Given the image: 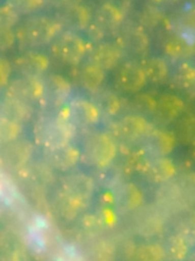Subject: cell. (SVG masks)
Instances as JSON below:
<instances>
[{"mask_svg": "<svg viewBox=\"0 0 195 261\" xmlns=\"http://www.w3.org/2000/svg\"><path fill=\"white\" fill-rule=\"evenodd\" d=\"M75 126L69 121L65 112L38 118L33 126L35 144L44 150L57 148L70 144L74 136Z\"/></svg>", "mask_w": 195, "mask_h": 261, "instance_id": "cell-1", "label": "cell"}, {"mask_svg": "<svg viewBox=\"0 0 195 261\" xmlns=\"http://www.w3.org/2000/svg\"><path fill=\"white\" fill-rule=\"evenodd\" d=\"M63 28L58 19L47 15H31L17 29V41L24 47H43L55 40Z\"/></svg>", "mask_w": 195, "mask_h": 261, "instance_id": "cell-2", "label": "cell"}, {"mask_svg": "<svg viewBox=\"0 0 195 261\" xmlns=\"http://www.w3.org/2000/svg\"><path fill=\"white\" fill-rule=\"evenodd\" d=\"M81 161L88 167L101 170L113 164L118 147L113 138L105 132L88 134L82 141Z\"/></svg>", "mask_w": 195, "mask_h": 261, "instance_id": "cell-3", "label": "cell"}, {"mask_svg": "<svg viewBox=\"0 0 195 261\" xmlns=\"http://www.w3.org/2000/svg\"><path fill=\"white\" fill-rule=\"evenodd\" d=\"M91 46L77 32L67 31L57 38L51 50L57 59L67 65L75 67L88 55Z\"/></svg>", "mask_w": 195, "mask_h": 261, "instance_id": "cell-4", "label": "cell"}, {"mask_svg": "<svg viewBox=\"0 0 195 261\" xmlns=\"http://www.w3.org/2000/svg\"><path fill=\"white\" fill-rule=\"evenodd\" d=\"M44 91L40 107L47 112L62 110L71 96L72 85L67 78L58 73H51L43 80Z\"/></svg>", "mask_w": 195, "mask_h": 261, "instance_id": "cell-5", "label": "cell"}, {"mask_svg": "<svg viewBox=\"0 0 195 261\" xmlns=\"http://www.w3.org/2000/svg\"><path fill=\"white\" fill-rule=\"evenodd\" d=\"M35 146L32 141L23 138L1 146L0 164L6 172L18 173L32 161Z\"/></svg>", "mask_w": 195, "mask_h": 261, "instance_id": "cell-6", "label": "cell"}, {"mask_svg": "<svg viewBox=\"0 0 195 261\" xmlns=\"http://www.w3.org/2000/svg\"><path fill=\"white\" fill-rule=\"evenodd\" d=\"M115 43L124 54L145 58L150 51V39L141 24H129L123 27L117 35Z\"/></svg>", "mask_w": 195, "mask_h": 261, "instance_id": "cell-7", "label": "cell"}, {"mask_svg": "<svg viewBox=\"0 0 195 261\" xmlns=\"http://www.w3.org/2000/svg\"><path fill=\"white\" fill-rule=\"evenodd\" d=\"M44 91L41 77L21 76L12 80L5 88V96L25 103H39Z\"/></svg>", "mask_w": 195, "mask_h": 261, "instance_id": "cell-8", "label": "cell"}, {"mask_svg": "<svg viewBox=\"0 0 195 261\" xmlns=\"http://www.w3.org/2000/svg\"><path fill=\"white\" fill-rule=\"evenodd\" d=\"M147 81L140 62L128 61L118 67L115 83L118 90L129 94H136L145 87Z\"/></svg>", "mask_w": 195, "mask_h": 261, "instance_id": "cell-9", "label": "cell"}, {"mask_svg": "<svg viewBox=\"0 0 195 261\" xmlns=\"http://www.w3.org/2000/svg\"><path fill=\"white\" fill-rule=\"evenodd\" d=\"M66 116L75 127L93 126L101 119V113L93 100L75 98L70 101L65 110Z\"/></svg>", "mask_w": 195, "mask_h": 261, "instance_id": "cell-10", "label": "cell"}, {"mask_svg": "<svg viewBox=\"0 0 195 261\" xmlns=\"http://www.w3.org/2000/svg\"><path fill=\"white\" fill-rule=\"evenodd\" d=\"M60 182V191L80 204L90 199L96 189V180L83 173L65 175Z\"/></svg>", "mask_w": 195, "mask_h": 261, "instance_id": "cell-11", "label": "cell"}, {"mask_svg": "<svg viewBox=\"0 0 195 261\" xmlns=\"http://www.w3.org/2000/svg\"><path fill=\"white\" fill-rule=\"evenodd\" d=\"M124 55V51L116 43L101 41L91 46L89 62L107 72L118 68L122 64Z\"/></svg>", "mask_w": 195, "mask_h": 261, "instance_id": "cell-12", "label": "cell"}, {"mask_svg": "<svg viewBox=\"0 0 195 261\" xmlns=\"http://www.w3.org/2000/svg\"><path fill=\"white\" fill-rule=\"evenodd\" d=\"M44 158L53 170L67 172L81 161V150L70 143L62 147L44 150Z\"/></svg>", "mask_w": 195, "mask_h": 261, "instance_id": "cell-13", "label": "cell"}, {"mask_svg": "<svg viewBox=\"0 0 195 261\" xmlns=\"http://www.w3.org/2000/svg\"><path fill=\"white\" fill-rule=\"evenodd\" d=\"M17 173L20 182L35 189L46 188L55 181L53 169L45 161H32Z\"/></svg>", "mask_w": 195, "mask_h": 261, "instance_id": "cell-14", "label": "cell"}, {"mask_svg": "<svg viewBox=\"0 0 195 261\" xmlns=\"http://www.w3.org/2000/svg\"><path fill=\"white\" fill-rule=\"evenodd\" d=\"M61 9L58 20L70 32L87 31L93 22V15L85 5L74 2Z\"/></svg>", "mask_w": 195, "mask_h": 261, "instance_id": "cell-15", "label": "cell"}, {"mask_svg": "<svg viewBox=\"0 0 195 261\" xmlns=\"http://www.w3.org/2000/svg\"><path fill=\"white\" fill-rule=\"evenodd\" d=\"M153 128L146 118L139 114L124 116L115 125V132L118 137L129 142L145 138Z\"/></svg>", "mask_w": 195, "mask_h": 261, "instance_id": "cell-16", "label": "cell"}, {"mask_svg": "<svg viewBox=\"0 0 195 261\" xmlns=\"http://www.w3.org/2000/svg\"><path fill=\"white\" fill-rule=\"evenodd\" d=\"M13 65L21 76L41 77L50 67V60L44 54L31 50L15 58Z\"/></svg>", "mask_w": 195, "mask_h": 261, "instance_id": "cell-17", "label": "cell"}, {"mask_svg": "<svg viewBox=\"0 0 195 261\" xmlns=\"http://www.w3.org/2000/svg\"><path fill=\"white\" fill-rule=\"evenodd\" d=\"M185 107V102L179 96L165 93L158 98L153 116L159 123L168 125L180 117Z\"/></svg>", "mask_w": 195, "mask_h": 261, "instance_id": "cell-18", "label": "cell"}, {"mask_svg": "<svg viewBox=\"0 0 195 261\" xmlns=\"http://www.w3.org/2000/svg\"><path fill=\"white\" fill-rule=\"evenodd\" d=\"M144 138V147L155 158L168 156L176 147V135L167 130L153 128Z\"/></svg>", "mask_w": 195, "mask_h": 261, "instance_id": "cell-19", "label": "cell"}, {"mask_svg": "<svg viewBox=\"0 0 195 261\" xmlns=\"http://www.w3.org/2000/svg\"><path fill=\"white\" fill-rule=\"evenodd\" d=\"M124 15L121 8L112 3H104L96 9L93 22L107 33L121 29Z\"/></svg>", "mask_w": 195, "mask_h": 261, "instance_id": "cell-20", "label": "cell"}, {"mask_svg": "<svg viewBox=\"0 0 195 261\" xmlns=\"http://www.w3.org/2000/svg\"><path fill=\"white\" fill-rule=\"evenodd\" d=\"M162 50L172 59L183 60L194 55L195 42L188 35L173 32L165 38Z\"/></svg>", "mask_w": 195, "mask_h": 261, "instance_id": "cell-21", "label": "cell"}, {"mask_svg": "<svg viewBox=\"0 0 195 261\" xmlns=\"http://www.w3.org/2000/svg\"><path fill=\"white\" fill-rule=\"evenodd\" d=\"M176 164L168 156H158L152 160L144 173L146 179L153 184L169 182L176 176Z\"/></svg>", "mask_w": 195, "mask_h": 261, "instance_id": "cell-22", "label": "cell"}, {"mask_svg": "<svg viewBox=\"0 0 195 261\" xmlns=\"http://www.w3.org/2000/svg\"><path fill=\"white\" fill-rule=\"evenodd\" d=\"M32 105L4 96L0 105V117L23 124L31 120L33 116Z\"/></svg>", "mask_w": 195, "mask_h": 261, "instance_id": "cell-23", "label": "cell"}, {"mask_svg": "<svg viewBox=\"0 0 195 261\" xmlns=\"http://www.w3.org/2000/svg\"><path fill=\"white\" fill-rule=\"evenodd\" d=\"M105 73L102 69L89 62L79 70V84L84 90L93 94L102 88L105 81Z\"/></svg>", "mask_w": 195, "mask_h": 261, "instance_id": "cell-24", "label": "cell"}, {"mask_svg": "<svg viewBox=\"0 0 195 261\" xmlns=\"http://www.w3.org/2000/svg\"><path fill=\"white\" fill-rule=\"evenodd\" d=\"M148 82L160 84L165 81L170 74V67L163 58L159 57L143 58L140 61Z\"/></svg>", "mask_w": 195, "mask_h": 261, "instance_id": "cell-25", "label": "cell"}, {"mask_svg": "<svg viewBox=\"0 0 195 261\" xmlns=\"http://www.w3.org/2000/svg\"><path fill=\"white\" fill-rule=\"evenodd\" d=\"M93 101L97 106L101 115L108 117L116 116L122 108L121 99L118 95L107 89L101 88L93 93Z\"/></svg>", "mask_w": 195, "mask_h": 261, "instance_id": "cell-26", "label": "cell"}, {"mask_svg": "<svg viewBox=\"0 0 195 261\" xmlns=\"http://www.w3.org/2000/svg\"><path fill=\"white\" fill-rule=\"evenodd\" d=\"M173 82L179 90H188L195 87V66L184 61L177 66L173 75Z\"/></svg>", "mask_w": 195, "mask_h": 261, "instance_id": "cell-27", "label": "cell"}, {"mask_svg": "<svg viewBox=\"0 0 195 261\" xmlns=\"http://www.w3.org/2000/svg\"><path fill=\"white\" fill-rule=\"evenodd\" d=\"M115 199L121 204L132 206L141 199V191L136 184L124 182L117 187Z\"/></svg>", "mask_w": 195, "mask_h": 261, "instance_id": "cell-28", "label": "cell"}, {"mask_svg": "<svg viewBox=\"0 0 195 261\" xmlns=\"http://www.w3.org/2000/svg\"><path fill=\"white\" fill-rule=\"evenodd\" d=\"M22 132V125L0 117V144L2 145L18 140Z\"/></svg>", "mask_w": 195, "mask_h": 261, "instance_id": "cell-29", "label": "cell"}, {"mask_svg": "<svg viewBox=\"0 0 195 261\" xmlns=\"http://www.w3.org/2000/svg\"><path fill=\"white\" fill-rule=\"evenodd\" d=\"M176 132L181 142L195 147V116L184 118L178 124Z\"/></svg>", "mask_w": 195, "mask_h": 261, "instance_id": "cell-30", "label": "cell"}, {"mask_svg": "<svg viewBox=\"0 0 195 261\" xmlns=\"http://www.w3.org/2000/svg\"><path fill=\"white\" fill-rule=\"evenodd\" d=\"M132 107L140 115L154 114L157 99L147 93H136L132 99Z\"/></svg>", "mask_w": 195, "mask_h": 261, "instance_id": "cell-31", "label": "cell"}, {"mask_svg": "<svg viewBox=\"0 0 195 261\" xmlns=\"http://www.w3.org/2000/svg\"><path fill=\"white\" fill-rule=\"evenodd\" d=\"M20 15H32L45 6L46 0H7Z\"/></svg>", "mask_w": 195, "mask_h": 261, "instance_id": "cell-32", "label": "cell"}, {"mask_svg": "<svg viewBox=\"0 0 195 261\" xmlns=\"http://www.w3.org/2000/svg\"><path fill=\"white\" fill-rule=\"evenodd\" d=\"M21 15L6 0L0 7V29H14L19 22Z\"/></svg>", "mask_w": 195, "mask_h": 261, "instance_id": "cell-33", "label": "cell"}, {"mask_svg": "<svg viewBox=\"0 0 195 261\" xmlns=\"http://www.w3.org/2000/svg\"><path fill=\"white\" fill-rule=\"evenodd\" d=\"M17 41L16 32L14 29H0V50L8 51Z\"/></svg>", "mask_w": 195, "mask_h": 261, "instance_id": "cell-34", "label": "cell"}, {"mask_svg": "<svg viewBox=\"0 0 195 261\" xmlns=\"http://www.w3.org/2000/svg\"><path fill=\"white\" fill-rule=\"evenodd\" d=\"M12 73V65L7 58H0V87L5 90L10 82Z\"/></svg>", "mask_w": 195, "mask_h": 261, "instance_id": "cell-35", "label": "cell"}, {"mask_svg": "<svg viewBox=\"0 0 195 261\" xmlns=\"http://www.w3.org/2000/svg\"><path fill=\"white\" fill-rule=\"evenodd\" d=\"M46 3H48L53 7L63 9L74 2L73 0H46Z\"/></svg>", "mask_w": 195, "mask_h": 261, "instance_id": "cell-36", "label": "cell"}, {"mask_svg": "<svg viewBox=\"0 0 195 261\" xmlns=\"http://www.w3.org/2000/svg\"><path fill=\"white\" fill-rule=\"evenodd\" d=\"M155 5L163 4H174V3H179L181 0H152Z\"/></svg>", "mask_w": 195, "mask_h": 261, "instance_id": "cell-37", "label": "cell"}]
</instances>
